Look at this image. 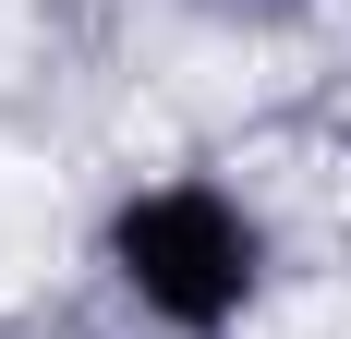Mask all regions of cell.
<instances>
[{
    "label": "cell",
    "mask_w": 351,
    "mask_h": 339,
    "mask_svg": "<svg viewBox=\"0 0 351 339\" xmlns=\"http://www.w3.org/2000/svg\"><path fill=\"white\" fill-rule=\"evenodd\" d=\"M97 291L145 339H254L279 291V218L230 170H134L97 206Z\"/></svg>",
    "instance_id": "obj_1"
},
{
    "label": "cell",
    "mask_w": 351,
    "mask_h": 339,
    "mask_svg": "<svg viewBox=\"0 0 351 339\" xmlns=\"http://www.w3.org/2000/svg\"><path fill=\"white\" fill-rule=\"evenodd\" d=\"M194 12H206L218 36H243V49H279V36H303L327 12V0H194Z\"/></svg>",
    "instance_id": "obj_2"
},
{
    "label": "cell",
    "mask_w": 351,
    "mask_h": 339,
    "mask_svg": "<svg viewBox=\"0 0 351 339\" xmlns=\"http://www.w3.org/2000/svg\"><path fill=\"white\" fill-rule=\"evenodd\" d=\"M339 121H351V73H339Z\"/></svg>",
    "instance_id": "obj_3"
}]
</instances>
